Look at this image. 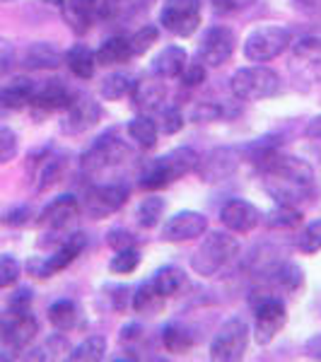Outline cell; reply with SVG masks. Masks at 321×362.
<instances>
[{
    "mask_svg": "<svg viewBox=\"0 0 321 362\" xmlns=\"http://www.w3.org/2000/svg\"><path fill=\"white\" fill-rule=\"evenodd\" d=\"M254 162L264 172L266 191L283 206L297 208L302 201L312 196L314 172L300 157L280 155L276 148H264L254 155Z\"/></svg>",
    "mask_w": 321,
    "mask_h": 362,
    "instance_id": "cell-1",
    "label": "cell"
},
{
    "mask_svg": "<svg viewBox=\"0 0 321 362\" xmlns=\"http://www.w3.org/2000/svg\"><path fill=\"white\" fill-rule=\"evenodd\" d=\"M198 157L191 148H177L165 157H157L143 169L140 177V189L145 191H157L165 186L174 184L177 179H182L184 174H189L191 169L198 167Z\"/></svg>",
    "mask_w": 321,
    "mask_h": 362,
    "instance_id": "cell-2",
    "label": "cell"
},
{
    "mask_svg": "<svg viewBox=\"0 0 321 362\" xmlns=\"http://www.w3.org/2000/svg\"><path fill=\"white\" fill-rule=\"evenodd\" d=\"M239 254V242L227 232H210L191 256V268L203 278L218 276Z\"/></svg>",
    "mask_w": 321,
    "mask_h": 362,
    "instance_id": "cell-3",
    "label": "cell"
},
{
    "mask_svg": "<svg viewBox=\"0 0 321 362\" xmlns=\"http://www.w3.org/2000/svg\"><path fill=\"white\" fill-rule=\"evenodd\" d=\"M230 90L242 102H261V99L276 97L283 90V80L276 70L266 66H249L232 75Z\"/></svg>",
    "mask_w": 321,
    "mask_h": 362,
    "instance_id": "cell-4",
    "label": "cell"
},
{
    "mask_svg": "<svg viewBox=\"0 0 321 362\" xmlns=\"http://www.w3.org/2000/svg\"><path fill=\"white\" fill-rule=\"evenodd\" d=\"M293 44L290 29L278 25L256 27L247 39H244V58L249 63H268L278 58L288 46Z\"/></svg>",
    "mask_w": 321,
    "mask_h": 362,
    "instance_id": "cell-5",
    "label": "cell"
},
{
    "mask_svg": "<svg viewBox=\"0 0 321 362\" xmlns=\"http://www.w3.org/2000/svg\"><path fill=\"white\" fill-rule=\"evenodd\" d=\"M249 346V324L242 317L225 321L223 329L215 334L210 343V360L215 362H237L244 358Z\"/></svg>",
    "mask_w": 321,
    "mask_h": 362,
    "instance_id": "cell-6",
    "label": "cell"
},
{
    "mask_svg": "<svg viewBox=\"0 0 321 362\" xmlns=\"http://www.w3.org/2000/svg\"><path fill=\"white\" fill-rule=\"evenodd\" d=\"M160 25L174 37H191L201 25V0H165Z\"/></svg>",
    "mask_w": 321,
    "mask_h": 362,
    "instance_id": "cell-7",
    "label": "cell"
},
{
    "mask_svg": "<svg viewBox=\"0 0 321 362\" xmlns=\"http://www.w3.org/2000/svg\"><path fill=\"white\" fill-rule=\"evenodd\" d=\"M235 32L225 25H215L206 29V34L201 37L198 42V49H196V56L203 66H210V68H220L225 66L227 61L235 54Z\"/></svg>",
    "mask_w": 321,
    "mask_h": 362,
    "instance_id": "cell-8",
    "label": "cell"
},
{
    "mask_svg": "<svg viewBox=\"0 0 321 362\" xmlns=\"http://www.w3.org/2000/svg\"><path fill=\"white\" fill-rule=\"evenodd\" d=\"M131 150L124 140H119L116 136H102L97 138L83 155V172L85 174H99L104 169H112L116 165H121L124 160H128Z\"/></svg>",
    "mask_w": 321,
    "mask_h": 362,
    "instance_id": "cell-9",
    "label": "cell"
},
{
    "mask_svg": "<svg viewBox=\"0 0 321 362\" xmlns=\"http://www.w3.org/2000/svg\"><path fill=\"white\" fill-rule=\"evenodd\" d=\"M85 247H87V237L83 232H75V235L66 237V242H63L51 256H46V259H29L27 268H29V273L37 278H51V276H56L58 271H63V268H68L73 264L85 251Z\"/></svg>",
    "mask_w": 321,
    "mask_h": 362,
    "instance_id": "cell-10",
    "label": "cell"
},
{
    "mask_svg": "<svg viewBox=\"0 0 321 362\" xmlns=\"http://www.w3.org/2000/svg\"><path fill=\"white\" fill-rule=\"evenodd\" d=\"M256 312V343L259 346H268V343L283 331L288 314H285L283 300L276 295H266L254 302Z\"/></svg>",
    "mask_w": 321,
    "mask_h": 362,
    "instance_id": "cell-11",
    "label": "cell"
},
{
    "mask_svg": "<svg viewBox=\"0 0 321 362\" xmlns=\"http://www.w3.org/2000/svg\"><path fill=\"white\" fill-rule=\"evenodd\" d=\"M128 201V186L124 184H102L92 186L85 196V210L92 220H104L109 215L119 213Z\"/></svg>",
    "mask_w": 321,
    "mask_h": 362,
    "instance_id": "cell-12",
    "label": "cell"
},
{
    "mask_svg": "<svg viewBox=\"0 0 321 362\" xmlns=\"http://www.w3.org/2000/svg\"><path fill=\"white\" fill-rule=\"evenodd\" d=\"M102 119V107L90 97H80L66 109V116L61 121V131L68 136H83L90 128H95Z\"/></svg>",
    "mask_w": 321,
    "mask_h": 362,
    "instance_id": "cell-13",
    "label": "cell"
},
{
    "mask_svg": "<svg viewBox=\"0 0 321 362\" xmlns=\"http://www.w3.org/2000/svg\"><path fill=\"white\" fill-rule=\"evenodd\" d=\"M37 334H39V324L32 317V312L25 314L8 312L3 317V324H0V338H3L5 346H10L13 350L27 348L37 338Z\"/></svg>",
    "mask_w": 321,
    "mask_h": 362,
    "instance_id": "cell-14",
    "label": "cell"
},
{
    "mask_svg": "<svg viewBox=\"0 0 321 362\" xmlns=\"http://www.w3.org/2000/svg\"><path fill=\"white\" fill-rule=\"evenodd\" d=\"M208 230V218L198 210H182L174 213L162 227V239L165 242H189L201 235H206Z\"/></svg>",
    "mask_w": 321,
    "mask_h": 362,
    "instance_id": "cell-15",
    "label": "cell"
},
{
    "mask_svg": "<svg viewBox=\"0 0 321 362\" xmlns=\"http://www.w3.org/2000/svg\"><path fill=\"white\" fill-rule=\"evenodd\" d=\"M220 220L230 232H237V235H249L256 225L261 223V213L259 208L252 206L244 198H235V201L225 203L223 210H220Z\"/></svg>",
    "mask_w": 321,
    "mask_h": 362,
    "instance_id": "cell-16",
    "label": "cell"
},
{
    "mask_svg": "<svg viewBox=\"0 0 321 362\" xmlns=\"http://www.w3.org/2000/svg\"><path fill=\"white\" fill-rule=\"evenodd\" d=\"M133 104H136L138 112L143 114H153L157 109L165 104L167 99V85L162 83V78H157V75H148V78L138 80L136 85H133Z\"/></svg>",
    "mask_w": 321,
    "mask_h": 362,
    "instance_id": "cell-17",
    "label": "cell"
},
{
    "mask_svg": "<svg viewBox=\"0 0 321 362\" xmlns=\"http://www.w3.org/2000/svg\"><path fill=\"white\" fill-rule=\"evenodd\" d=\"M78 215H80L78 198L66 194V196L54 198V201L42 210L39 223H42V227H46V230H66Z\"/></svg>",
    "mask_w": 321,
    "mask_h": 362,
    "instance_id": "cell-18",
    "label": "cell"
},
{
    "mask_svg": "<svg viewBox=\"0 0 321 362\" xmlns=\"http://www.w3.org/2000/svg\"><path fill=\"white\" fill-rule=\"evenodd\" d=\"M73 104V92L68 90L63 80H49L44 87H39L34 92L32 107L42 114H51V112H66V109Z\"/></svg>",
    "mask_w": 321,
    "mask_h": 362,
    "instance_id": "cell-19",
    "label": "cell"
},
{
    "mask_svg": "<svg viewBox=\"0 0 321 362\" xmlns=\"http://www.w3.org/2000/svg\"><path fill=\"white\" fill-rule=\"evenodd\" d=\"M198 162H201L203 181H220V179L230 177L239 167V153L235 148H218Z\"/></svg>",
    "mask_w": 321,
    "mask_h": 362,
    "instance_id": "cell-20",
    "label": "cell"
},
{
    "mask_svg": "<svg viewBox=\"0 0 321 362\" xmlns=\"http://www.w3.org/2000/svg\"><path fill=\"white\" fill-rule=\"evenodd\" d=\"M34 181L37 191H49L51 186L58 184L66 172V157L58 153H44L42 157H34Z\"/></svg>",
    "mask_w": 321,
    "mask_h": 362,
    "instance_id": "cell-21",
    "label": "cell"
},
{
    "mask_svg": "<svg viewBox=\"0 0 321 362\" xmlns=\"http://www.w3.org/2000/svg\"><path fill=\"white\" fill-rule=\"evenodd\" d=\"M186 63H189V54L182 46H167L153 58V73L162 80H174L184 73Z\"/></svg>",
    "mask_w": 321,
    "mask_h": 362,
    "instance_id": "cell-22",
    "label": "cell"
},
{
    "mask_svg": "<svg viewBox=\"0 0 321 362\" xmlns=\"http://www.w3.org/2000/svg\"><path fill=\"white\" fill-rule=\"evenodd\" d=\"M34 92H37V85L34 80L29 78H13L8 85L0 87V104L5 109H25V107H32V99H34Z\"/></svg>",
    "mask_w": 321,
    "mask_h": 362,
    "instance_id": "cell-23",
    "label": "cell"
},
{
    "mask_svg": "<svg viewBox=\"0 0 321 362\" xmlns=\"http://www.w3.org/2000/svg\"><path fill=\"white\" fill-rule=\"evenodd\" d=\"M63 63V54L58 46L49 42H37L25 51V66L32 70H54Z\"/></svg>",
    "mask_w": 321,
    "mask_h": 362,
    "instance_id": "cell-24",
    "label": "cell"
},
{
    "mask_svg": "<svg viewBox=\"0 0 321 362\" xmlns=\"http://www.w3.org/2000/svg\"><path fill=\"white\" fill-rule=\"evenodd\" d=\"M66 58V66L70 68V73L80 80H90L97 70V56L90 46L85 44H75L68 49V54L63 56Z\"/></svg>",
    "mask_w": 321,
    "mask_h": 362,
    "instance_id": "cell-25",
    "label": "cell"
},
{
    "mask_svg": "<svg viewBox=\"0 0 321 362\" xmlns=\"http://www.w3.org/2000/svg\"><path fill=\"white\" fill-rule=\"evenodd\" d=\"M97 66H124L133 58V51H131V42L124 37H112L107 39L102 46L97 49Z\"/></svg>",
    "mask_w": 321,
    "mask_h": 362,
    "instance_id": "cell-26",
    "label": "cell"
},
{
    "mask_svg": "<svg viewBox=\"0 0 321 362\" xmlns=\"http://www.w3.org/2000/svg\"><path fill=\"white\" fill-rule=\"evenodd\" d=\"M150 280H153L157 293L165 297V300H167V297L182 295L184 290H186V285H189V280H186V273L182 271V268H177V266L160 268V271H157Z\"/></svg>",
    "mask_w": 321,
    "mask_h": 362,
    "instance_id": "cell-27",
    "label": "cell"
},
{
    "mask_svg": "<svg viewBox=\"0 0 321 362\" xmlns=\"http://www.w3.org/2000/svg\"><path fill=\"white\" fill-rule=\"evenodd\" d=\"M131 305H133V309H136L138 314H145V317H155V314L162 312L165 297L157 293V288L153 285V280H148V283L138 285V290L133 293Z\"/></svg>",
    "mask_w": 321,
    "mask_h": 362,
    "instance_id": "cell-28",
    "label": "cell"
},
{
    "mask_svg": "<svg viewBox=\"0 0 321 362\" xmlns=\"http://www.w3.org/2000/svg\"><path fill=\"white\" fill-rule=\"evenodd\" d=\"M78 319H80V309L70 300H58L49 307V321L58 331L75 329V326H78Z\"/></svg>",
    "mask_w": 321,
    "mask_h": 362,
    "instance_id": "cell-29",
    "label": "cell"
},
{
    "mask_svg": "<svg viewBox=\"0 0 321 362\" xmlns=\"http://www.w3.org/2000/svg\"><path fill=\"white\" fill-rule=\"evenodd\" d=\"M162 343L169 353L174 355H184L194 348V334L189 329H184L182 324H167L162 331Z\"/></svg>",
    "mask_w": 321,
    "mask_h": 362,
    "instance_id": "cell-30",
    "label": "cell"
},
{
    "mask_svg": "<svg viewBox=\"0 0 321 362\" xmlns=\"http://www.w3.org/2000/svg\"><path fill=\"white\" fill-rule=\"evenodd\" d=\"M157 133H160V128H157V124L150 119V116H136V119L128 124V136H131L140 148H145V150L155 148Z\"/></svg>",
    "mask_w": 321,
    "mask_h": 362,
    "instance_id": "cell-31",
    "label": "cell"
},
{
    "mask_svg": "<svg viewBox=\"0 0 321 362\" xmlns=\"http://www.w3.org/2000/svg\"><path fill=\"white\" fill-rule=\"evenodd\" d=\"M104 353H107V338L90 336V338H85L80 346H75L68 358L73 362H99V360H104Z\"/></svg>",
    "mask_w": 321,
    "mask_h": 362,
    "instance_id": "cell-32",
    "label": "cell"
},
{
    "mask_svg": "<svg viewBox=\"0 0 321 362\" xmlns=\"http://www.w3.org/2000/svg\"><path fill=\"white\" fill-rule=\"evenodd\" d=\"M165 208H167V203H165V198H160V196H148V198H143V203L138 206L136 210V218H138V225L140 227H155L157 223H160V218L165 215Z\"/></svg>",
    "mask_w": 321,
    "mask_h": 362,
    "instance_id": "cell-33",
    "label": "cell"
},
{
    "mask_svg": "<svg viewBox=\"0 0 321 362\" xmlns=\"http://www.w3.org/2000/svg\"><path fill=\"white\" fill-rule=\"evenodd\" d=\"M133 80L128 78L124 73H114L109 75V78L102 80V87H99V92H102L104 99H109V102H116V99H124L133 92Z\"/></svg>",
    "mask_w": 321,
    "mask_h": 362,
    "instance_id": "cell-34",
    "label": "cell"
},
{
    "mask_svg": "<svg viewBox=\"0 0 321 362\" xmlns=\"http://www.w3.org/2000/svg\"><path fill=\"white\" fill-rule=\"evenodd\" d=\"M302 223V213L293 206H283L278 203L271 213L266 215V225L273 227V230H293Z\"/></svg>",
    "mask_w": 321,
    "mask_h": 362,
    "instance_id": "cell-35",
    "label": "cell"
},
{
    "mask_svg": "<svg viewBox=\"0 0 321 362\" xmlns=\"http://www.w3.org/2000/svg\"><path fill=\"white\" fill-rule=\"evenodd\" d=\"M61 8H63V17H66L68 27L73 29L78 37H83V34L90 32V27H92V10L80 8V5H73V3H68V0H63Z\"/></svg>",
    "mask_w": 321,
    "mask_h": 362,
    "instance_id": "cell-36",
    "label": "cell"
},
{
    "mask_svg": "<svg viewBox=\"0 0 321 362\" xmlns=\"http://www.w3.org/2000/svg\"><path fill=\"white\" fill-rule=\"evenodd\" d=\"M295 63L321 68V39L319 37H305L295 44Z\"/></svg>",
    "mask_w": 321,
    "mask_h": 362,
    "instance_id": "cell-37",
    "label": "cell"
},
{
    "mask_svg": "<svg viewBox=\"0 0 321 362\" xmlns=\"http://www.w3.org/2000/svg\"><path fill=\"white\" fill-rule=\"evenodd\" d=\"M138 266H140V251L136 247L116 251V256H112V261H109V271L116 273V276H128Z\"/></svg>",
    "mask_w": 321,
    "mask_h": 362,
    "instance_id": "cell-38",
    "label": "cell"
},
{
    "mask_svg": "<svg viewBox=\"0 0 321 362\" xmlns=\"http://www.w3.org/2000/svg\"><path fill=\"white\" fill-rule=\"evenodd\" d=\"M297 247H300L302 254H317V251H321V220H314V223H309L302 230L300 239H297Z\"/></svg>",
    "mask_w": 321,
    "mask_h": 362,
    "instance_id": "cell-39",
    "label": "cell"
},
{
    "mask_svg": "<svg viewBox=\"0 0 321 362\" xmlns=\"http://www.w3.org/2000/svg\"><path fill=\"white\" fill-rule=\"evenodd\" d=\"M157 37H160V29H157L155 25H148V27H143V29H138L136 34H133L128 42H131V51H133V56H143V54H148V49L157 42Z\"/></svg>",
    "mask_w": 321,
    "mask_h": 362,
    "instance_id": "cell-40",
    "label": "cell"
},
{
    "mask_svg": "<svg viewBox=\"0 0 321 362\" xmlns=\"http://www.w3.org/2000/svg\"><path fill=\"white\" fill-rule=\"evenodd\" d=\"M17 150H20L17 133L8 126H0V167L13 162L17 157Z\"/></svg>",
    "mask_w": 321,
    "mask_h": 362,
    "instance_id": "cell-41",
    "label": "cell"
},
{
    "mask_svg": "<svg viewBox=\"0 0 321 362\" xmlns=\"http://www.w3.org/2000/svg\"><path fill=\"white\" fill-rule=\"evenodd\" d=\"M20 273H22V266L15 256H10V254L0 256V290L15 285L17 278H20Z\"/></svg>",
    "mask_w": 321,
    "mask_h": 362,
    "instance_id": "cell-42",
    "label": "cell"
},
{
    "mask_svg": "<svg viewBox=\"0 0 321 362\" xmlns=\"http://www.w3.org/2000/svg\"><path fill=\"white\" fill-rule=\"evenodd\" d=\"M276 280H278V285H283L285 290L293 293V290H297L302 285V271L293 264H285L276 271Z\"/></svg>",
    "mask_w": 321,
    "mask_h": 362,
    "instance_id": "cell-43",
    "label": "cell"
},
{
    "mask_svg": "<svg viewBox=\"0 0 321 362\" xmlns=\"http://www.w3.org/2000/svg\"><path fill=\"white\" fill-rule=\"evenodd\" d=\"M184 114L179 112V109L174 107H167L165 112H162V124H160V131L167 133V136H174V133H179L184 128Z\"/></svg>",
    "mask_w": 321,
    "mask_h": 362,
    "instance_id": "cell-44",
    "label": "cell"
},
{
    "mask_svg": "<svg viewBox=\"0 0 321 362\" xmlns=\"http://www.w3.org/2000/svg\"><path fill=\"white\" fill-rule=\"evenodd\" d=\"M179 78H182V83L186 87H196V85L206 83V66H203L201 61H198V63H186L184 73L179 75Z\"/></svg>",
    "mask_w": 321,
    "mask_h": 362,
    "instance_id": "cell-45",
    "label": "cell"
},
{
    "mask_svg": "<svg viewBox=\"0 0 321 362\" xmlns=\"http://www.w3.org/2000/svg\"><path fill=\"white\" fill-rule=\"evenodd\" d=\"M29 218H32V210H29V206H15V208H10L8 213H3L0 223L8 225V227H22V225L29 223Z\"/></svg>",
    "mask_w": 321,
    "mask_h": 362,
    "instance_id": "cell-46",
    "label": "cell"
},
{
    "mask_svg": "<svg viewBox=\"0 0 321 362\" xmlns=\"http://www.w3.org/2000/svg\"><path fill=\"white\" fill-rule=\"evenodd\" d=\"M107 244L112 249L121 251V249H128V247H136V237H133L128 230H124V227H114V230L107 235Z\"/></svg>",
    "mask_w": 321,
    "mask_h": 362,
    "instance_id": "cell-47",
    "label": "cell"
},
{
    "mask_svg": "<svg viewBox=\"0 0 321 362\" xmlns=\"http://www.w3.org/2000/svg\"><path fill=\"white\" fill-rule=\"evenodd\" d=\"M32 297H34L32 290L20 288L13 297H10V309H8V312H17V314L32 312Z\"/></svg>",
    "mask_w": 321,
    "mask_h": 362,
    "instance_id": "cell-48",
    "label": "cell"
},
{
    "mask_svg": "<svg viewBox=\"0 0 321 362\" xmlns=\"http://www.w3.org/2000/svg\"><path fill=\"white\" fill-rule=\"evenodd\" d=\"M109 288L114 290L116 295H112V300H114V309L116 312H126V307H128V288H124V285H109Z\"/></svg>",
    "mask_w": 321,
    "mask_h": 362,
    "instance_id": "cell-49",
    "label": "cell"
},
{
    "mask_svg": "<svg viewBox=\"0 0 321 362\" xmlns=\"http://www.w3.org/2000/svg\"><path fill=\"white\" fill-rule=\"evenodd\" d=\"M223 114V109L220 107H213V104H203V107H198L194 112V119L196 121H210V119H218V116Z\"/></svg>",
    "mask_w": 321,
    "mask_h": 362,
    "instance_id": "cell-50",
    "label": "cell"
},
{
    "mask_svg": "<svg viewBox=\"0 0 321 362\" xmlns=\"http://www.w3.org/2000/svg\"><path fill=\"white\" fill-rule=\"evenodd\" d=\"M140 334H143V329L138 324H128L121 329V341H136V338H140Z\"/></svg>",
    "mask_w": 321,
    "mask_h": 362,
    "instance_id": "cell-51",
    "label": "cell"
},
{
    "mask_svg": "<svg viewBox=\"0 0 321 362\" xmlns=\"http://www.w3.org/2000/svg\"><path fill=\"white\" fill-rule=\"evenodd\" d=\"M307 138H312V140H321V114L319 116H314L312 121L307 124Z\"/></svg>",
    "mask_w": 321,
    "mask_h": 362,
    "instance_id": "cell-52",
    "label": "cell"
},
{
    "mask_svg": "<svg viewBox=\"0 0 321 362\" xmlns=\"http://www.w3.org/2000/svg\"><path fill=\"white\" fill-rule=\"evenodd\" d=\"M307 353L312 355V358H321V334L314 336L312 341L307 343Z\"/></svg>",
    "mask_w": 321,
    "mask_h": 362,
    "instance_id": "cell-53",
    "label": "cell"
},
{
    "mask_svg": "<svg viewBox=\"0 0 321 362\" xmlns=\"http://www.w3.org/2000/svg\"><path fill=\"white\" fill-rule=\"evenodd\" d=\"M297 8L307 10V13H314V10H321V0H295Z\"/></svg>",
    "mask_w": 321,
    "mask_h": 362,
    "instance_id": "cell-54",
    "label": "cell"
},
{
    "mask_svg": "<svg viewBox=\"0 0 321 362\" xmlns=\"http://www.w3.org/2000/svg\"><path fill=\"white\" fill-rule=\"evenodd\" d=\"M215 3V10H218V13H230V10H235V0H213Z\"/></svg>",
    "mask_w": 321,
    "mask_h": 362,
    "instance_id": "cell-55",
    "label": "cell"
},
{
    "mask_svg": "<svg viewBox=\"0 0 321 362\" xmlns=\"http://www.w3.org/2000/svg\"><path fill=\"white\" fill-rule=\"evenodd\" d=\"M68 3H73V5H80V8H87V10H95L99 0H68Z\"/></svg>",
    "mask_w": 321,
    "mask_h": 362,
    "instance_id": "cell-56",
    "label": "cell"
},
{
    "mask_svg": "<svg viewBox=\"0 0 321 362\" xmlns=\"http://www.w3.org/2000/svg\"><path fill=\"white\" fill-rule=\"evenodd\" d=\"M42 3H46V5H58V8H61L63 0H42Z\"/></svg>",
    "mask_w": 321,
    "mask_h": 362,
    "instance_id": "cell-57",
    "label": "cell"
},
{
    "mask_svg": "<svg viewBox=\"0 0 321 362\" xmlns=\"http://www.w3.org/2000/svg\"><path fill=\"white\" fill-rule=\"evenodd\" d=\"M107 3H128V0H107Z\"/></svg>",
    "mask_w": 321,
    "mask_h": 362,
    "instance_id": "cell-58",
    "label": "cell"
},
{
    "mask_svg": "<svg viewBox=\"0 0 321 362\" xmlns=\"http://www.w3.org/2000/svg\"><path fill=\"white\" fill-rule=\"evenodd\" d=\"M0 3H10V0H0Z\"/></svg>",
    "mask_w": 321,
    "mask_h": 362,
    "instance_id": "cell-59",
    "label": "cell"
}]
</instances>
